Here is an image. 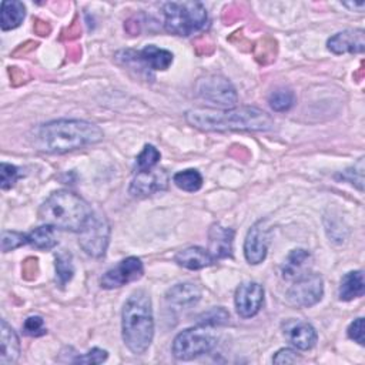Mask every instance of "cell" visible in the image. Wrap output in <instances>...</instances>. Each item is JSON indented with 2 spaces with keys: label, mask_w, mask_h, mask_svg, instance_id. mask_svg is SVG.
<instances>
[{
  "label": "cell",
  "mask_w": 365,
  "mask_h": 365,
  "mask_svg": "<svg viewBox=\"0 0 365 365\" xmlns=\"http://www.w3.org/2000/svg\"><path fill=\"white\" fill-rule=\"evenodd\" d=\"M20 177H21V173L16 165H11L7 163L0 164V178H1L0 185L3 190L11 188Z\"/></svg>",
  "instance_id": "obj_30"
},
{
  "label": "cell",
  "mask_w": 365,
  "mask_h": 365,
  "mask_svg": "<svg viewBox=\"0 0 365 365\" xmlns=\"http://www.w3.org/2000/svg\"><path fill=\"white\" fill-rule=\"evenodd\" d=\"M234 231L222 227L221 224H212L208 231V251L214 259L228 258L232 255Z\"/></svg>",
  "instance_id": "obj_16"
},
{
  "label": "cell",
  "mask_w": 365,
  "mask_h": 365,
  "mask_svg": "<svg viewBox=\"0 0 365 365\" xmlns=\"http://www.w3.org/2000/svg\"><path fill=\"white\" fill-rule=\"evenodd\" d=\"M135 60L151 70H167L173 63V53L150 44L135 53Z\"/></svg>",
  "instance_id": "obj_20"
},
{
  "label": "cell",
  "mask_w": 365,
  "mask_h": 365,
  "mask_svg": "<svg viewBox=\"0 0 365 365\" xmlns=\"http://www.w3.org/2000/svg\"><path fill=\"white\" fill-rule=\"evenodd\" d=\"M344 6L351 7V9H358L361 11L365 7V3H344Z\"/></svg>",
  "instance_id": "obj_40"
},
{
  "label": "cell",
  "mask_w": 365,
  "mask_h": 365,
  "mask_svg": "<svg viewBox=\"0 0 365 365\" xmlns=\"http://www.w3.org/2000/svg\"><path fill=\"white\" fill-rule=\"evenodd\" d=\"M23 331L26 335H30V336L44 335L46 334L44 319L38 315H31V317L26 318V321L23 324Z\"/></svg>",
  "instance_id": "obj_34"
},
{
  "label": "cell",
  "mask_w": 365,
  "mask_h": 365,
  "mask_svg": "<svg viewBox=\"0 0 365 365\" xmlns=\"http://www.w3.org/2000/svg\"><path fill=\"white\" fill-rule=\"evenodd\" d=\"M170 177L164 168H150L137 171L131 184L130 194L134 197H148L168 187Z\"/></svg>",
  "instance_id": "obj_11"
},
{
  "label": "cell",
  "mask_w": 365,
  "mask_h": 365,
  "mask_svg": "<svg viewBox=\"0 0 365 365\" xmlns=\"http://www.w3.org/2000/svg\"><path fill=\"white\" fill-rule=\"evenodd\" d=\"M297 361H299V356L297 355L295 351L289 349V348H282L278 352H275L272 362L274 364H295Z\"/></svg>",
  "instance_id": "obj_36"
},
{
  "label": "cell",
  "mask_w": 365,
  "mask_h": 365,
  "mask_svg": "<svg viewBox=\"0 0 365 365\" xmlns=\"http://www.w3.org/2000/svg\"><path fill=\"white\" fill-rule=\"evenodd\" d=\"M123 341L133 354H144L154 336L151 299L145 291L133 292L123 307Z\"/></svg>",
  "instance_id": "obj_3"
},
{
  "label": "cell",
  "mask_w": 365,
  "mask_h": 365,
  "mask_svg": "<svg viewBox=\"0 0 365 365\" xmlns=\"http://www.w3.org/2000/svg\"><path fill=\"white\" fill-rule=\"evenodd\" d=\"M26 14L24 4L17 0L1 3V29L11 30L20 26Z\"/></svg>",
  "instance_id": "obj_22"
},
{
  "label": "cell",
  "mask_w": 365,
  "mask_h": 365,
  "mask_svg": "<svg viewBox=\"0 0 365 365\" xmlns=\"http://www.w3.org/2000/svg\"><path fill=\"white\" fill-rule=\"evenodd\" d=\"M173 181L178 188H181L184 191H188V192L198 191L202 185V177L194 168H188V170L175 173L174 177H173Z\"/></svg>",
  "instance_id": "obj_25"
},
{
  "label": "cell",
  "mask_w": 365,
  "mask_h": 365,
  "mask_svg": "<svg viewBox=\"0 0 365 365\" xmlns=\"http://www.w3.org/2000/svg\"><path fill=\"white\" fill-rule=\"evenodd\" d=\"M348 336L358 342L359 345L365 344V336H364V318H356L351 325L348 327Z\"/></svg>",
  "instance_id": "obj_35"
},
{
  "label": "cell",
  "mask_w": 365,
  "mask_h": 365,
  "mask_svg": "<svg viewBox=\"0 0 365 365\" xmlns=\"http://www.w3.org/2000/svg\"><path fill=\"white\" fill-rule=\"evenodd\" d=\"M210 327L198 325L180 332L173 342V355L181 361H190L214 349L217 336Z\"/></svg>",
  "instance_id": "obj_6"
},
{
  "label": "cell",
  "mask_w": 365,
  "mask_h": 365,
  "mask_svg": "<svg viewBox=\"0 0 365 365\" xmlns=\"http://www.w3.org/2000/svg\"><path fill=\"white\" fill-rule=\"evenodd\" d=\"M364 292H365V282H364V272L361 269L349 271L342 277L341 285H339V299L351 301L354 298L362 297Z\"/></svg>",
  "instance_id": "obj_21"
},
{
  "label": "cell",
  "mask_w": 365,
  "mask_h": 365,
  "mask_svg": "<svg viewBox=\"0 0 365 365\" xmlns=\"http://www.w3.org/2000/svg\"><path fill=\"white\" fill-rule=\"evenodd\" d=\"M108 352L106 349H100V348H93L91 351H88L87 354L83 355H77L74 359H71V362L74 364H101L107 359Z\"/></svg>",
  "instance_id": "obj_33"
},
{
  "label": "cell",
  "mask_w": 365,
  "mask_h": 365,
  "mask_svg": "<svg viewBox=\"0 0 365 365\" xmlns=\"http://www.w3.org/2000/svg\"><path fill=\"white\" fill-rule=\"evenodd\" d=\"M258 48H261V54H258L257 58H259V57L262 56V63H264V58H265V57H269V58L274 57L275 43L271 40L269 44H265V40H262V41H261V46H258Z\"/></svg>",
  "instance_id": "obj_38"
},
{
  "label": "cell",
  "mask_w": 365,
  "mask_h": 365,
  "mask_svg": "<svg viewBox=\"0 0 365 365\" xmlns=\"http://www.w3.org/2000/svg\"><path fill=\"white\" fill-rule=\"evenodd\" d=\"M185 120L202 131H268L274 127L271 115L257 107L194 108L185 113Z\"/></svg>",
  "instance_id": "obj_1"
},
{
  "label": "cell",
  "mask_w": 365,
  "mask_h": 365,
  "mask_svg": "<svg viewBox=\"0 0 365 365\" xmlns=\"http://www.w3.org/2000/svg\"><path fill=\"white\" fill-rule=\"evenodd\" d=\"M37 271H38V265H37L36 258H27L23 262V277L26 279H33L36 277Z\"/></svg>",
  "instance_id": "obj_37"
},
{
  "label": "cell",
  "mask_w": 365,
  "mask_h": 365,
  "mask_svg": "<svg viewBox=\"0 0 365 365\" xmlns=\"http://www.w3.org/2000/svg\"><path fill=\"white\" fill-rule=\"evenodd\" d=\"M27 244V235L16 231H3L1 232V251L7 252Z\"/></svg>",
  "instance_id": "obj_31"
},
{
  "label": "cell",
  "mask_w": 365,
  "mask_h": 365,
  "mask_svg": "<svg viewBox=\"0 0 365 365\" xmlns=\"http://www.w3.org/2000/svg\"><path fill=\"white\" fill-rule=\"evenodd\" d=\"M322 295V277L315 272H304L287 291V301L297 308H307L319 302Z\"/></svg>",
  "instance_id": "obj_8"
},
{
  "label": "cell",
  "mask_w": 365,
  "mask_h": 365,
  "mask_svg": "<svg viewBox=\"0 0 365 365\" xmlns=\"http://www.w3.org/2000/svg\"><path fill=\"white\" fill-rule=\"evenodd\" d=\"M34 30L37 34L40 36H47L50 33V26L46 21H40L37 20V23L34 24Z\"/></svg>",
  "instance_id": "obj_39"
},
{
  "label": "cell",
  "mask_w": 365,
  "mask_h": 365,
  "mask_svg": "<svg viewBox=\"0 0 365 365\" xmlns=\"http://www.w3.org/2000/svg\"><path fill=\"white\" fill-rule=\"evenodd\" d=\"M27 244L33 245L37 250H51L57 245V238L54 235V227L46 224L34 228L30 234H27Z\"/></svg>",
  "instance_id": "obj_23"
},
{
  "label": "cell",
  "mask_w": 365,
  "mask_h": 365,
  "mask_svg": "<svg viewBox=\"0 0 365 365\" xmlns=\"http://www.w3.org/2000/svg\"><path fill=\"white\" fill-rule=\"evenodd\" d=\"M161 158V154L160 151L151 145V144H145L143 151L137 155V160H135V165H137V171H141V170H150V168H154L158 161Z\"/></svg>",
  "instance_id": "obj_29"
},
{
  "label": "cell",
  "mask_w": 365,
  "mask_h": 365,
  "mask_svg": "<svg viewBox=\"0 0 365 365\" xmlns=\"http://www.w3.org/2000/svg\"><path fill=\"white\" fill-rule=\"evenodd\" d=\"M268 103L274 111H287L295 103V94L289 88H277L269 94Z\"/></svg>",
  "instance_id": "obj_27"
},
{
  "label": "cell",
  "mask_w": 365,
  "mask_h": 365,
  "mask_svg": "<svg viewBox=\"0 0 365 365\" xmlns=\"http://www.w3.org/2000/svg\"><path fill=\"white\" fill-rule=\"evenodd\" d=\"M201 298V289L197 284L182 282L170 288L165 294V301L175 309H185L195 305Z\"/></svg>",
  "instance_id": "obj_17"
},
{
  "label": "cell",
  "mask_w": 365,
  "mask_h": 365,
  "mask_svg": "<svg viewBox=\"0 0 365 365\" xmlns=\"http://www.w3.org/2000/svg\"><path fill=\"white\" fill-rule=\"evenodd\" d=\"M282 331L289 344L301 351L311 349L318 339L315 328L301 319H287L282 324Z\"/></svg>",
  "instance_id": "obj_14"
},
{
  "label": "cell",
  "mask_w": 365,
  "mask_h": 365,
  "mask_svg": "<svg viewBox=\"0 0 365 365\" xmlns=\"http://www.w3.org/2000/svg\"><path fill=\"white\" fill-rule=\"evenodd\" d=\"M235 309L240 317H254L264 302V288L258 282H244L235 291Z\"/></svg>",
  "instance_id": "obj_13"
},
{
  "label": "cell",
  "mask_w": 365,
  "mask_h": 365,
  "mask_svg": "<svg viewBox=\"0 0 365 365\" xmlns=\"http://www.w3.org/2000/svg\"><path fill=\"white\" fill-rule=\"evenodd\" d=\"M164 26L175 36H191L207 23V10L198 1H170L163 7Z\"/></svg>",
  "instance_id": "obj_5"
},
{
  "label": "cell",
  "mask_w": 365,
  "mask_h": 365,
  "mask_svg": "<svg viewBox=\"0 0 365 365\" xmlns=\"http://www.w3.org/2000/svg\"><path fill=\"white\" fill-rule=\"evenodd\" d=\"M110 238V225L107 220L100 215H91L87 225L80 231V247L91 257H101L106 254Z\"/></svg>",
  "instance_id": "obj_9"
},
{
  "label": "cell",
  "mask_w": 365,
  "mask_h": 365,
  "mask_svg": "<svg viewBox=\"0 0 365 365\" xmlns=\"http://www.w3.org/2000/svg\"><path fill=\"white\" fill-rule=\"evenodd\" d=\"M74 275V267L71 262V255L68 252H61L56 255V281L60 287H64Z\"/></svg>",
  "instance_id": "obj_26"
},
{
  "label": "cell",
  "mask_w": 365,
  "mask_h": 365,
  "mask_svg": "<svg viewBox=\"0 0 365 365\" xmlns=\"http://www.w3.org/2000/svg\"><path fill=\"white\" fill-rule=\"evenodd\" d=\"M98 125L84 120H56L43 124L36 134V145L47 153H67L101 141Z\"/></svg>",
  "instance_id": "obj_2"
},
{
  "label": "cell",
  "mask_w": 365,
  "mask_h": 365,
  "mask_svg": "<svg viewBox=\"0 0 365 365\" xmlns=\"http://www.w3.org/2000/svg\"><path fill=\"white\" fill-rule=\"evenodd\" d=\"M198 97L221 107H234L238 96L234 86L220 74H208L201 77L195 86Z\"/></svg>",
  "instance_id": "obj_7"
},
{
  "label": "cell",
  "mask_w": 365,
  "mask_h": 365,
  "mask_svg": "<svg viewBox=\"0 0 365 365\" xmlns=\"http://www.w3.org/2000/svg\"><path fill=\"white\" fill-rule=\"evenodd\" d=\"M175 262L187 269H201L215 262L208 250L201 247H188L175 255Z\"/></svg>",
  "instance_id": "obj_19"
},
{
  "label": "cell",
  "mask_w": 365,
  "mask_h": 365,
  "mask_svg": "<svg viewBox=\"0 0 365 365\" xmlns=\"http://www.w3.org/2000/svg\"><path fill=\"white\" fill-rule=\"evenodd\" d=\"M230 321V312L222 307H214L198 315L197 322L202 327H218L225 325Z\"/></svg>",
  "instance_id": "obj_28"
},
{
  "label": "cell",
  "mask_w": 365,
  "mask_h": 365,
  "mask_svg": "<svg viewBox=\"0 0 365 365\" xmlns=\"http://www.w3.org/2000/svg\"><path fill=\"white\" fill-rule=\"evenodd\" d=\"M0 364L10 365L17 362L20 356V341L16 331L6 322V319H1L0 322Z\"/></svg>",
  "instance_id": "obj_18"
},
{
  "label": "cell",
  "mask_w": 365,
  "mask_h": 365,
  "mask_svg": "<svg viewBox=\"0 0 365 365\" xmlns=\"http://www.w3.org/2000/svg\"><path fill=\"white\" fill-rule=\"evenodd\" d=\"M267 250H268V227L264 220H259L247 232V237L244 241L245 259L250 264L257 265L265 259Z\"/></svg>",
  "instance_id": "obj_12"
},
{
  "label": "cell",
  "mask_w": 365,
  "mask_h": 365,
  "mask_svg": "<svg viewBox=\"0 0 365 365\" xmlns=\"http://www.w3.org/2000/svg\"><path fill=\"white\" fill-rule=\"evenodd\" d=\"M341 178L349 181L351 184H355L358 187V190L362 191V188H364L362 187V182H364V158H359L358 163L354 167L345 170L341 174Z\"/></svg>",
  "instance_id": "obj_32"
},
{
  "label": "cell",
  "mask_w": 365,
  "mask_h": 365,
  "mask_svg": "<svg viewBox=\"0 0 365 365\" xmlns=\"http://www.w3.org/2000/svg\"><path fill=\"white\" fill-rule=\"evenodd\" d=\"M309 258L311 255L307 250H302V248L292 250L288 254L287 261L284 262V267H282L284 278H298L299 275H302L304 274L302 268L305 267Z\"/></svg>",
  "instance_id": "obj_24"
},
{
  "label": "cell",
  "mask_w": 365,
  "mask_h": 365,
  "mask_svg": "<svg viewBox=\"0 0 365 365\" xmlns=\"http://www.w3.org/2000/svg\"><path fill=\"white\" fill-rule=\"evenodd\" d=\"M327 46L334 54L364 53L365 31L362 29H354V30H345V31L336 33L327 41Z\"/></svg>",
  "instance_id": "obj_15"
},
{
  "label": "cell",
  "mask_w": 365,
  "mask_h": 365,
  "mask_svg": "<svg viewBox=\"0 0 365 365\" xmlns=\"http://www.w3.org/2000/svg\"><path fill=\"white\" fill-rule=\"evenodd\" d=\"M144 267L140 258L137 257H128L121 259L117 265L106 271V274L101 277V287L107 289L120 288L128 282L137 281L143 277Z\"/></svg>",
  "instance_id": "obj_10"
},
{
  "label": "cell",
  "mask_w": 365,
  "mask_h": 365,
  "mask_svg": "<svg viewBox=\"0 0 365 365\" xmlns=\"http://www.w3.org/2000/svg\"><path fill=\"white\" fill-rule=\"evenodd\" d=\"M40 220L46 224L73 232H80L90 221L93 211L80 195L58 190L48 195L38 211Z\"/></svg>",
  "instance_id": "obj_4"
}]
</instances>
